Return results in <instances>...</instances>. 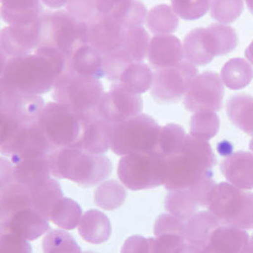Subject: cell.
Instances as JSON below:
<instances>
[{
	"label": "cell",
	"mask_w": 253,
	"mask_h": 253,
	"mask_svg": "<svg viewBox=\"0 0 253 253\" xmlns=\"http://www.w3.org/2000/svg\"><path fill=\"white\" fill-rule=\"evenodd\" d=\"M66 70L67 58L60 51L41 46L35 53L9 58L1 83L12 91L42 95L53 89Z\"/></svg>",
	"instance_id": "1"
},
{
	"label": "cell",
	"mask_w": 253,
	"mask_h": 253,
	"mask_svg": "<svg viewBox=\"0 0 253 253\" xmlns=\"http://www.w3.org/2000/svg\"><path fill=\"white\" fill-rule=\"evenodd\" d=\"M215 153L208 141L186 134L181 151L166 158L165 187L169 191L189 189L200 180L213 176Z\"/></svg>",
	"instance_id": "2"
},
{
	"label": "cell",
	"mask_w": 253,
	"mask_h": 253,
	"mask_svg": "<svg viewBox=\"0 0 253 253\" xmlns=\"http://www.w3.org/2000/svg\"><path fill=\"white\" fill-rule=\"evenodd\" d=\"M52 177L67 178L81 187L100 185L110 176L113 164L105 155H94L78 147L55 148L48 155Z\"/></svg>",
	"instance_id": "3"
},
{
	"label": "cell",
	"mask_w": 253,
	"mask_h": 253,
	"mask_svg": "<svg viewBox=\"0 0 253 253\" xmlns=\"http://www.w3.org/2000/svg\"><path fill=\"white\" fill-rule=\"evenodd\" d=\"M41 46L57 49L67 61L76 49L87 44V23L72 17L66 9L43 12L41 15Z\"/></svg>",
	"instance_id": "4"
},
{
	"label": "cell",
	"mask_w": 253,
	"mask_h": 253,
	"mask_svg": "<svg viewBox=\"0 0 253 253\" xmlns=\"http://www.w3.org/2000/svg\"><path fill=\"white\" fill-rule=\"evenodd\" d=\"M104 94L100 79L79 75L66 70L53 86V101L63 104L86 117L96 114V108Z\"/></svg>",
	"instance_id": "5"
},
{
	"label": "cell",
	"mask_w": 253,
	"mask_h": 253,
	"mask_svg": "<svg viewBox=\"0 0 253 253\" xmlns=\"http://www.w3.org/2000/svg\"><path fill=\"white\" fill-rule=\"evenodd\" d=\"M220 224L253 229V193L229 182H219L208 207Z\"/></svg>",
	"instance_id": "6"
},
{
	"label": "cell",
	"mask_w": 253,
	"mask_h": 253,
	"mask_svg": "<svg viewBox=\"0 0 253 253\" xmlns=\"http://www.w3.org/2000/svg\"><path fill=\"white\" fill-rule=\"evenodd\" d=\"M92 117L80 114L57 101H51L44 105L38 122L49 143L55 148H61L78 146L85 126Z\"/></svg>",
	"instance_id": "7"
},
{
	"label": "cell",
	"mask_w": 253,
	"mask_h": 253,
	"mask_svg": "<svg viewBox=\"0 0 253 253\" xmlns=\"http://www.w3.org/2000/svg\"><path fill=\"white\" fill-rule=\"evenodd\" d=\"M160 129L157 122L146 114L112 124L110 150L118 156L155 151Z\"/></svg>",
	"instance_id": "8"
},
{
	"label": "cell",
	"mask_w": 253,
	"mask_h": 253,
	"mask_svg": "<svg viewBox=\"0 0 253 253\" xmlns=\"http://www.w3.org/2000/svg\"><path fill=\"white\" fill-rule=\"evenodd\" d=\"M117 173L119 181L133 191L162 186L166 180V158L156 151L126 155L119 161Z\"/></svg>",
	"instance_id": "9"
},
{
	"label": "cell",
	"mask_w": 253,
	"mask_h": 253,
	"mask_svg": "<svg viewBox=\"0 0 253 253\" xmlns=\"http://www.w3.org/2000/svg\"><path fill=\"white\" fill-rule=\"evenodd\" d=\"M198 75V67L185 60L175 66L156 69L151 86L153 100L158 104L177 103L186 95Z\"/></svg>",
	"instance_id": "10"
},
{
	"label": "cell",
	"mask_w": 253,
	"mask_h": 253,
	"mask_svg": "<svg viewBox=\"0 0 253 253\" xmlns=\"http://www.w3.org/2000/svg\"><path fill=\"white\" fill-rule=\"evenodd\" d=\"M143 100L138 94L129 91L119 83H114L108 91H104L96 108V115L115 124L142 114Z\"/></svg>",
	"instance_id": "11"
},
{
	"label": "cell",
	"mask_w": 253,
	"mask_h": 253,
	"mask_svg": "<svg viewBox=\"0 0 253 253\" xmlns=\"http://www.w3.org/2000/svg\"><path fill=\"white\" fill-rule=\"evenodd\" d=\"M224 84L220 75L213 71L199 74L184 96V105L191 113L200 110L218 112L223 105Z\"/></svg>",
	"instance_id": "12"
},
{
	"label": "cell",
	"mask_w": 253,
	"mask_h": 253,
	"mask_svg": "<svg viewBox=\"0 0 253 253\" xmlns=\"http://www.w3.org/2000/svg\"><path fill=\"white\" fill-rule=\"evenodd\" d=\"M55 147L49 143L44 135L38 119L22 124L12 138L3 146H0L1 156L9 158L33 153H51Z\"/></svg>",
	"instance_id": "13"
},
{
	"label": "cell",
	"mask_w": 253,
	"mask_h": 253,
	"mask_svg": "<svg viewBox=\"0 0 253 253\" xmlns=\"http://www.w3.org/2000/svg\"><path fill=\"white\" fill-rule=\"evenodd\" d=\"M41 42H42L41 17L31 23L8 26L0 29V47L3 48L9 58L31 55L32 52L41 46Z\"/></svg>",
	"instance_id": "14"
},
{
	"label": "cell",
	"mask_w": 253,
	"mask_h": 253,
	"mask_svg": "<svg viewBox=\"0 0 253 253\" xmlns=\"http://www.w3.org/2000/svg\"><path fill=\"white\" fill-rule=\"evenodd\" d=\"M124 29L110 14H100L87 22V44L101 55L121 48Z\"/></svg>",
	"instance_id": "15"
},
{
	"label": "cell",
	"mask_w": 253,
	"mask_h": 253,
	"mask_svg": "<svg viewBox=\"0 0 253 253\" xmlns=\"http://www.w3.org/2000/svg\"><path fill=\"white\" fill-rule=\"evenodd\" d=\"M49 230V223L35 209H23L0 220V234H14L27 241H36Z\"/></svg>",
	"instance_id": "16"
},
{
	"label": "cell",
	"mask_w": 253,
	"mask_h": 253,
	"mask_svg": "<svg viewBox=\"0 0 253 253\" xmlns=\"http://www.w3.org/2000/svg\"><path fill=\"white\" fill-rule=\"evenodd\" d=\"M49 153H33L9 158L13 164L14 182L35 187L52 177L48 165Z\"/></svg>",
	"instance_id": "17"
},
{
	"label": "cell",
	"mask_w": 253,
	"mask_h": 253,
	"mask_svg": "<svg viewBox=\"0 0 253 253\" xmlns=\"http://www.w3.org/2000/svg\"><path fill=\"white\" fill-rule=\"evenodd\" d=\"M147 58L156 69L175 66L185 60L184 44L173 35L153 36L150 40Z\"/></svg>",
	"instance_id": "18"
},
{
	"label": "cell",
	"mask_w": 253,
	"mask_h": 253,
	"mask_svg": "<svg viewBox=\"0 0 253 253\" xmlns=\"http://www.w3.org/2000/svg\"><path fill=\"white\" fill-rule=\"evenodd\" d=\"M220 171L229 184L245 190L253 189V153L237 151L225 157Z\"/></svg>",
	"instance_id": "19"
},
{
	"label": "cell",
	"mask_w": 253,
	"mask_h": 253,
	"mask_svg": "<svg viewBox=\"0 0 253 253\" xmlns=\"http://www.w3.org/2000/svg\"><path fill=\"white\" fill-rule=\"evenodd\" d=\"M185 61L195 66H207L215 56V47L208 28H195L190 31L182 42Z\"/></svg>",
	"instance_id": "20"
},
{
	"label": "cell",
	"mask_w": 253,
	"mask_h": 253,
	"mask_svg": "<svg viewBox=\"0 0 253 253\" xmlns=\"http://www.w3.org/2000/svg\"><path fill=\"white\" fill-rule=\"evenodd\" d=\"M250 241L247 230L219 225L205 245L207 253H246Z\"/></svg>",
	"instance_id": "21"
},
{
	"label": "cell",
	"mask_w": 253,
	"mask_h": 253,
	"mask_svg": "<svg viewBox=\"0 0 253 253\" xmlns=\"http://www.w3.org/2000/svg\"><path fill=\"white\" fill-rule=\"evenodd\" d=\"M110 130L112 123L101 119L95 114L86 123L83 135L78 143V148L94 155H104L110 150Z\"/></svg>",
	"instance_id": "22"
},
{
	"label": "cell",
	"mask_w": 253,
	"mask_h": 253,
	"mask_svg": "<svg viewBox=\"0 0 253 253\" xmlns=\"http://www.w3.org/2000/svg\"><path fill=\"white\" fill-rule=\"evenodd\" d=\"M42 0H1L0 17L9 26L31 23L43 13Z\"/></svg>",
	"instance_id": "23"
},
{
	"label": "cell",
	"mask_w": 253,
	"mask_h": 253,
	"mask_svg": "<svg viewBox=\"0 0 253 253\" xmlns=\"http://www.w3.org/2000/svg\"><path fill=\"white\" fill-rule=\"evenodd\" d=\"M67 70L79 75L101 79L105 76L104 56L89 44H84L70 56Z\"/></svg>",
	"instance_id": "24"
},
{
	"label": "cell",
	"mask_w": 253,
	"mask_h": 253,
	"mask_svg": "<svg viewBox=\"0 0 253 253\" xmlns=\"http://www.w3.org/2000/svg\"><path fill=\"white\" fill-rule=\"evenodd\" d=\"M44 105L46 104L41 95L20 94L5 87V100L3 107L14 113L23 123L37 121Z\"/></svg>",
	"instance_id": "25"
},
{
	"label": "cell",
	"mask_w": 253,
	"mask_h": 253,
	"mask_svg": "<svg viewBox=\"0 0 253 253\" xmlns=\"http://www.w3.org/2000/svg\"><path fill=\"white\" fill-rule=\"evenodd\" d=\"M78 230L84 241L92 245H100L107 242L112 236V224L109 218L103 211L91 209L83 214Z\"/></svg>",
	"instance_id": "26"
},
{
	"label": "cell",
	"mask_w": 253,
	"mask_h": 253,
	"mask_svg": "<svg viewBox=\"0 0 253 253\" xmlns=\"http://www.w3.org/2000/svg\"><path fill=\"white\" fill-rule=\"evenodd\" d=\"M219 225H221L220 221L211 211H198L191 218L185 220L184 239L193 245L205 246L211 233Z\"/></svg>",
	"instance_id": "27"
},
{
	"label": "cell",
	"mask_w": 253,
	"mask_h": 253,
	"mask_svg": "<svg viewBox=\"0 0 253 253\" xmlns=\"http://www.w3.org/2000/svg\"><path fill=\"white\" fill-rule=\"evenodd\" d=\"M227 115L234 126L253 137V96L236 94L227 101Z\"/></svg>",
	"instance_id": "28"
},
{
	"label": "cell",
	"mask_w": 253,
	"mask_h": 253,
	"mask_svg": "<svg viewBox=\"0 0 253 253\" xmlns=\"http://www.w3.org/2000/svg\"><path fill=\"white\" fill-rule=\"evenodd\" d=\"M23 209H33L31 187L13 182L0 194V220Z\"/></svg>",
	"instance_id": "29"
},
{
	"label": "cell",
	"mask_w": 253,
	"mask_h": 253,
	"mask_svg": "<svg viewBox=\"0 0 253 253\" xmlns=\"http://www.w3.org/2000/svg\"><path fill=\"white\" fill-rule=\"evenodd\" d=\"M31 191L33 209L49 220L52 208L63 196L60 182L55 177H51L37 186L31 187Z\"/></svg>",
	"instance_id": "30"
},
{
	"label": "cell",
	"mask_w": 253,
	"mask_h": 253,
	"mask_svg": "<svg viewBox=\"0 0 253 253\" xmlns=\"http://www.w3.org/2000/svg\"><path fill=\"white\" fill-rule=\"evenodd\" d=\"M220 78L228 89H245L253 79V66L246 58H230L221 69Z\"/></svg>",
	"instance_id": "31"
},
{
	"label": "cell",
	"mask_w": 253,
	"mask_h": 253,
	"mask_svg": "<svg viewBox=\"0 0 253 253\" xmlns=\"http://www.w3.org/2000/svg\"><path fill=\"white\" fill-rule=\"evenodd\" d=\"M165 208L167 213L172 214L182 220H187L189 218L198 213L200 208L198 199L191 189H178L171 190L165 199Z\"/></svg>",
	"instance_id": "32"
},
{
	"label": "cell",
	"mask_w": 253,
	"mask_h": 253,
	"mask_svg": "<svg viewBox=\"0 0 253 253\" xmlns=\"http://www.w3.org/2000/svg\"><path fill=\"white\" fill-rule=\"evenodd\" d=\"M109 14L123 28H132L143 26L148 10L141 0H119Z\"/></svg>",
	"instance_id": "33"
},
{
	"label": "cell",
	"mask_w": 253,
	"mask_h": 253,
	"mask_svg": "<svg viewBox=\"0 0 253 253\" xmlns=\"http://www.w3.org/2000/svg\"><path fill=\"white\" fill-rule=\"evenodd\" d=\"M150 40L148 32L143 26L126 28L122 38L121 48L133 62H143L147 57Z\"/></svg>",
	"instance_id": "34"
},
{
	"label": "cell",
	"mask_w": 253,
	"mask_h": 253,
	"mask_svg": "<svg viewBox=\"0 0 253 253\" xmlns=\"http://www.w3.org/2000/svg\"><path fill=\"white\" fill-rule=\"evenodd\" d=\"M83 216V210L78 202L70 198H62L53 205L49 214V220L63 230L78 228Z\"/></svg>",
	"instance_id": "35"
},
{
	"label": "cell",
	"mask_w": 253,
	"mask_h": 253,
	"mask_svg": "<svg viewBox=\"0 0 253 253\" xmlns=\"http://www.w3.org/2000/svg\"><path fill=\"white\" fill-rule=\"evenodd\" d=\"M134 94H143L150 90L153 83V71L143 62H134L126 67L118 81Z\"/></svg>",
	"instance_id": "36"
},
{
	"label": "cell",
	"mask_w": 253,
	"mask_h": 253,
	"mask_svg": "<svg viewBox=\"0 0 253 253\" xmlns=\"http://www.w3.org/2000/svg\"><path fill=\"white\" fill-rule=\"evenodd\" d=\"M146 24L155 36L172 35L178 28V15L172 6L160 4L151 9L147 14Z\"/></svg>",
	"instance_id": "37"
},
{
	"label": "cell",
	"mask_w": 253,
	"mask_h": 253,
	"mask_svg": "<svg viewBox=\"0 0 253 253\" xmlns=\"http://www.w3.org/2000/svg\"><path fill=\"white\" fill-rule=\"evenodd\" d=\"M119 0H70L66 10L81 22H90L100 14H109Z\"/></svg>",
	"instance_id": "38"
},
{
	"label": "cell",
	"mask_w": 253,
	"mask_h": 253,
	"mask_svg": "<svg viewBox=\"0 0 253 253\" xmlns=\"http://www.w3.org/2000/svg\"><path fill=\"white\" fill-rule=\"evenodd\" d=\"M126 199V186L115 180H107L101 182L94 193L95 204L103 210L118 209L124 204Z\"/></svg>",
	"instance_id": "39"
},
{
	"label": "cell",
	"mask_w": 253,
	"mask_h": 253,
	"mask_svg": "<svg viewBox=\"0 0 253 253\" xmlns=\"http://www.w3.org/2000/svg\"><path fill=\"white\" fill-rule=\"evenodd\" d=\"M185 137L186 132L177 124H167L161 126L155 151L165 158L176 155L181 151Z\"/></svg>",
	"instance_id": "40"
},
{
	"label": "cell",
	"mask_w": 253,
	"mask_h": 253,
	"mask_svg": "<svg viewBox=\"0 0 253 253\" xmlns=\"http://www.w3.org/2000/svg\"><path fill=\"white\" fill-rule=\"evenodd\" d=\"M220 121L213 110H200L193 113V117L190 119V134L204 141H209L215 137L219 132Z\"/></svg>",
	"instance_id": "41"
},
{
	"label": "cell",
	"mask_w": 253,
	"mask_h": 253,
	"mask_svg": "<svg viewBox=\"0 0 253 253\" xmlns=\"http://www.w3.org/2000/svg\"><path fill=\"white\" fill-rule=\"evenodd\" d=\"M43 253H83L78 242L63 229H49L42 241Z\"/></svg>",
	"instance_id": "42"
},
{
	"label": "cell",
	"mask_w": 253,
	"mask_h": 253,
	"mask_svg": "<svg viewBox=\"0 0 253 253\" xmlns=\"http://www.w3.org/2000/svg\"><path fill=\"white\" fill-rule=\"evenodd\" d=\"M208 31L213 40L216 57L228 55L238 46V35L232 27L216 23L208 27Z\"/></svg>",
	"instance_id": "43"
},
{
	"label": "cell",
	"mask_w": 253,
	"mask_h": 253,
	"mask_svg": "<svg viewBox=\"0 0 253 253\" xmlns=\"http://www.w3.org/2000/svg\"><path fill=\"white\" fill-rule=\"evenodd\" d=\"M245 0H211L210 17L220 24H232L243 13Z\"/></svg>",
	"instance_id": "44"
},
{
	"label": "cell",
	"mask_w": 253,
	"mask_h": 253,
	"mask_svg": "<svg viewBox=\"0 0 253 253\" xmlns=\"http://www.w3.org/2000/svg\"><path fill=\"white\" fill-rule=\"evenodd\" d=\"M211 0H171V6L178 18L195 20L204 17L210 9Z\"/></svg>",
	"instance_id": "45"
},
{
	"label": "cell",
	"mask_w": 253,
	"mask_h": 253,
	"mask_svg": "<svg viewBox=\"0 0 253 253\" xmlns=\"http://www.w3.org/2000/svg\"><path fill=\"white\" fill-rule=\"evenodd\" d=\"M133 62L122 48L115 49L108 55H104V71L105 78L110 81L118 83L122 74Z\"/></svg>",
	"instance_id": "46"
},
{
	"label": "cell",
	"mask_w": 253,
	"mask_h": 253,
	"mask_svg": "<svg viewBox=\"0 0 253 253\" xmlns=\"http://www.w3.org/2000/svg\"><path fill=\"white\" fill-rule=\"evenodd\" d=\"M185 220L172 215L170 213L161 214L155 223L153 233L156 237L165 236V234H176L184 238Z\"/></svg>",
	"instance_id": "47"
},
{
	"label": "cell",
	"mask_w": 253,
	"mask_h": 253,
	"mask_svg": "<svg viewBox=\"0 0 253 253\" xmlns=\"http://www.w3.org/2000/svg\"><path fill=\"white\" fill-rule=\"evenodd\" d=\"M22 124L24 123L14 113L6 109L5 107L1 108L0 109V146H3L12 138Z\"/></svg>",
	"instance_id": "48"
},
{
	"label": "cell",
	"mask_w": 253,
	"mask_h": 253,
	"mask_svg": "<svg viewBox=\"0 0 253 253\" xmlns=\"http://www.w3.org/2000/svg\"><path fill=\"white\" fill-rule=\"evenodd\" d=\"M0 253H32L31 243L14 234H0Z\"/></svg>",
	"instance_id": "49"
},
{
	"label": "cell",
	"mask_w": 253,
	"mask_h": 253,
	"mask_svg": "<svg viewBox=\"0 0 253 253\" xmlns=\"http://www.w3.org/2000/svg\"><path fill=\"white\" fill-rule=\"evenodd\" d=\"M121 253H155V238L132 236L124 242Z\"/></svg>",
	"instance_id": "50"
},
{
	"label": "cell",
	"mask_w": 253,
	"mask_h": 253,
	"mask_svg": "<svg viewBox=\"0 0 253 253\" xmlns=\"http://www.w3.org/2000/svg\"><path fill=\"white\" fill-rule=\"evenodd\" d=\"M185 239L176 234H165L155 238V253H177Z\"/></svg>",
	"instance_id": "51"
},
{
	"label": "cell",
	"mask_w": 253,
	"mask_h": 253,
	"mask_svg": "<svg viewBox=\"0 0 253 253\" xmlns=\"http://www.w3.org/2000/svg\"><path fill=\"white\" fill-rule=\"evenodd\" d=\"M14 182L12 161L5 156H0V194Z\"/></svg>",
	"instance_id": "52"
},
{
	"label": "cell",
	"mask_w": 253,
	"mask_h": 253,
	"mask_svg": "<svg viewBox=\"0 0 253 253\" xmlns=\"http://www.w3.org/2000/svg\"><path fill=\"white\" fill-rule=\"evenodd\" d=\"M177 253H205V246L193 245V243L185 241V243L177 251Z\"/></svg>",
	"instance_id": "53"
},
{
	"label": "cell",
	"mask_w": 253,
	"mask_h": 253,
	"mask_svg": "<svg viewBox=\"0 0 253 253\" xmlns=\"http://www.w3.org/2000/svg\"><path fill=\"white\" fill-rule=\"evenodd\" d=\"M216 150H218V152L225 158V157H228V156L233 153V144L230 143L229 141H221V142H219V143H218Z\"/></svg>",
	"instance_id": "54"
},
{
	"label": "cell",
	"mask_w": 253,
	"mask_h": 253,
	"mask_svg": "<svg viewBox=\"0 0 253 253\" xmlns=\"http://www.w3.org/2000/svg\"><path fill=\"white\" fill-rule=\"evenodd\" d=\"M70 0H42L43 5L48 6L49 9H60L66 6Z\"/></svg>",
	"instance_id": "55"
},
{
	"label": "cell",
	"mask_w": 253,
	"mask_h": 253,
	"mask_svg": "<svg viewBox=\"0 0 253 253\" xmlns=\"http://www.w3.org/2000/svg\"><path fill=\"white\" fill-rule=\"evenodd\" d=\"M8 60H9V57L6 56L5 52L3 51V48L0 47V80H1V78H3V75H4V71H5Z\"/></svg>",
	"instance_id": "56"
},
{
	"label": "cell",
	"mask_w": 253,
	"mask_h": 253,
	"mask_svg": "<svg viewBox=\"0 0 253 253\" xmlns=\"http://www.w3.org/2000/svg\"><path fill=\"white\" fill-rule=\"evenodd\" d=\"M245 56H246V60H247L248 62H250L251 65L253 66V41L250 43V46L246 48Z\"/></svg>",
	"instance_id": "57"
},
{
	"label": "cell",
	"mask_w": 253,
	"mask_h": 253,
	"mask_svg": "<svg viewBox=\"0 0 253 253\" xmlns=\"http://www.w3.org/2000/svg\"><path fill=\"white\" fill-rule=\"evenodd\" d=\"M4 100H5V87H4L1 80H0V109L3 108Z\"/></svg>",
	"instance_id": "58"
},
{
	"label": "cell",
	"mask_w": 253,
	"mask_h": 253,
	"mask_svg": "<svg viewBox=\"0 0 253 253\" xmlns=\"http://www.w3.org/2000/svg\"><path fill=\"white\" fill-rule=\"evenodd\" d=\"M246 253H253V234L250 237V241H248V246H247V251Z\"/></svg>",
	"instance_id": "59"
},
{
	"label": "cell",
	"mask_w": 253,
	"mask_h": 253,
	"mask_svg": "<svg viewBox=\"0 0 253 253\" xmlns=\"http://www.w3.org/2000/svg\"><path fill=\"white\" fill-rule=\"evenodd\" d=\"M246 5H247L248 10L253 14V0H246Z\"/></svg>",
	"instance_id": "60"
},
{
	"label": "cell",
	"mask_w": 253,
	"mask_h": 253,
	"mask_svg": "<svg viewBox=\"0 0 253 253\" xmlns=\"http://www.w3.org/2000/svg\"><path fill=\"white\" fill-rule=\"evenodd\" d=\"M250 151L253 153V138L250 141Z\"/></svg>",
	"instance_id": "61"
},
{
	"label": "cell",
	"mask_w": 253,
	"mask_h": 253,
	"mask_svg": "<svg viewBox=\"0 0 253 253\" xmlns=\"http://www.w3.org/2000/svg\"><path fill=\"white\" fill-rule=\"evenodd\" d=\"M84 253H96V252H90V251H89V252H84Z\"/></svg>",
	"instance_id": "62"
},
{
	"label": "cell",
	"mask_w": 253,
	"mask_h": 253,
	"mask_svg": "<svg viewBox=\"0 0 253 253\" xmlns=\"http://www.w3.org/2000/svg\"><path fill=\"white\" fill-rule=\"evenodd\" d=\"M0 3H1V0H0Z\"/></svg>",
	"instance_id": "63"
}]
</instances>
